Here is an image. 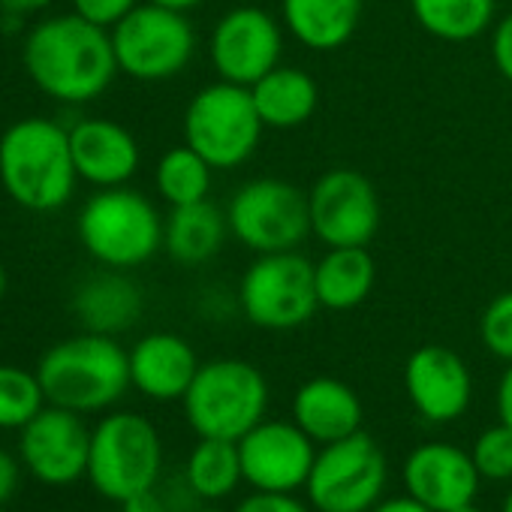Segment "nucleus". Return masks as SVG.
Instances as JSON below:
<instances>
[{"label": "nucleus", "instance_id": "2f4dec72", "mask_svg": "<svg viewBox=\"0 0 512 512\" xmlns=\"http://www.w3.org/2000/svg\"><path fill=\"white\" fill-rule=\"evenodd\" d=\"M73 13H79L82 19L112 31L124 16H130L142 0H70Z\"/></svg>", "mask_w": 512, "mask_h": 512}, {"label": "nucleus", "instance_id": "412c9836", "mask_svg": "<svg viewBox=\"0 0 512 512\" xmlns=\"http://www.w3.org/2000/svg\"><path fill=\"white\" fill-rule=\"evenodd\" d=\"M145 308L142 290L127 272L121 269H103L79 284L73 296V314L82 323L85 332L97 335H121L130 326L139 323Z\"/></svg>", "mask_w": 512, "mask_h": 512}, {"label": "nucleus", "instance_id": "6e6552de", "mask_svg": "<svg viewBox=\"0 0 512 512\" xmlns=\"http://www.w3.org/2000/svg\"><path fill=\"white\" fill-rule=\"evenodd\" d=\"M238 308L260 329L290 332L320 311L314 263L299 250L260 253L238 284Z\"/></svg>", "mask_w": 512, "mask_h": 512}, {"label": "nucleus", "instance_id": "423d86ee", "mask_svg": "<svg viewBox=\"0 0 512 512\" xmlns=\"http://www.w3.org/2000/svg\"><path fill=\"white\" fill-rule=\"evenodd\" d=\"M160 470L163 440L148 416L118 410L91 431L88 479L100 497L124 503L139 491L157 488Z\"/></svg>", "mask_w": 512, "mask_h": 512}, {"label": "nucleus", "instance_id": "cd10ccee", "mask_svg": "<svg viewBox=\"0 0 512 512\" xmlns=\"http://www.w3.org/2000/svg\"><path fill=\"white\" fill-rule=\"evenodd\" d=\"M211 175H214V166L202 154H196L190 145H175L157 160L154 187H157V196L169 208H178V205L208 199Z\"/></svg>", "mask_w": 512, "mask_h": 512}, {"label": "nucleus", "instance_id": "c9c22d12", "mask_svg": "<svg viewBox=\"0 0 512 512\" xmlns=\"http://www.w3.org/2000/svg\"><path fill=\"white\" fill-rule=\"evenodd\" d=\"M494 407H497V422H503L506 428H512V362L506 365V371L497 380Z\"/></svg>", "mask_w": 512, "mask_h": 512}, {"label": "nucleus", "instance_id": "7c9ffc66", "mask_svg": "<svg viewBox=\"0 0 512 512\" xmlns=\"http://www.w3.org/2000/svg\"><path fill=\"white\" fill-rule=\"evenodd\" d=\"M479 338L494 359L506 365L512 362V290L494 296L485 305L479 317Z\"/></svg>", "mask_w": 512, "mask_h": 512}, {"label": "nucleus", "instance_id": "b1692460", "mask_svg": "<svg viewBox=\"0 0 512 512\" xmlns=\"http://www.w3.org/2000/svg\"><path fill=\"white\" fill-rule=\"evenodd\" d=\"M250 97L266 130H296L308 124L320 106V88L314 76L290 64H278L260 82H253Z\"/></svg>", "mask_w": 512, "mask_h": 512}, {"label": "nucleus", "instance_id": "a211bd4d", "mask_svg": "<svg viewBox=\"0 0 512 512\" xmlns=\"http://www.w3.org/2000/svg\"><path fill=\"white\" fill-rule=\"evenodd\" d=\"M70 151L79 181L97 190L124 187L142 163L136 136L112 118H82L70 127Z\"/></svg>", "mask_w": 512, "mask_h": 512}, {"label": "nucleus", "instance_id": "f3484780", "mask_svg": "<svg viewBox=\"0 0 512 512\" xmlns=\"http://www.w3.org/2000/svg\"><path fill=\"white\" fill-rule=\"evenodd\" d=\"M401 479L407 494L425 503L431 512H449L464 503H476L482 482L470 452L449 440L419 443L404 458Z\"/></svg>", "mask_w": 512, "mask_h": 512}, {"label": "nucleus", "instance_id": "4c0bfd02", "mask_svg": "<svg viewBox=\"0 0 512 512\" xmlns=\"http://www.w3.org/2000/svg\"><path fill=\"white\" fill-rule=\"evenodd\" d=\"M371 512H431L425 503H419L416 497L404 494V497H389V500H380Z\"/></svg>", "mask_w": 512, "mask_h": 512}, {"label": "nucleus", "instance_id": "9d476101", "mask_svg": "<svg viewBox=\"0 0 512 512\" xmlns=\"http://www.w3.org/2000/svg\"><path fill=\"white\" fill-rule=\"evenodd\" d=\"M118 70L136 82H169L187 70L196 55V31L187 13L142 4L112 31Z\"/></svg>", "mask_w": 512, "mask_h": 512}, {"label": "nucleus", "instance_id": "f257e3e1", "mask_svg": "<svg viewBox=\"0 0 512 512\" xmlns=\"http://www.w3.org/2000/svg\"><path fill=\"white\" fill-rule=\"evenodd\" d=\"M22 61L31 82L46 97L73 106L106 94L121 73L112 34L79 13L40 22L25 40Z\"/></svg>", "mask_w": 512, "mask_h": 512}, {"label": "nucleus", "instance_id": "6ab92c4d", "mask_svg": "<svg viewBox=\"0 0 512 512\" xmlns=\"http://www.w3.org/2000/svg\"><path fill=\"white\" fill-rule=\"evenodd\" d=\"M127 353L130 386L151 401H181L202 365L193 344L175 332H151Z\"/></svg>", "mask_w": 512, "mask_h": 512}, {"label": "nucleus", "instance_id": "5701e85b", "mask_svg": "<svg viewBox=\"0 0 512 512\" xmlns=\"http://www.w3.org/2000/svg\"><path fill=\"white\" fill-rule=\"evenodd\" d=\"M226 211L211 199L169 208L163 217V250L181 266H202L223 250L229 238Z\"/></svg>", "mask_w": 512, "mask_h": 512}, {"label": "nucleus", "instance_id": "aec40b11", "mask_svg": "<svg viewBox=\"0 0 512 512\" xmlns=\"http://www.w3.org/2000/svg\"><path fill=\"white\" fill-rule=\"evenodd\" d=\"M362 401L353 386L338 377H311L296 389L293 422L317 443H335L362 431Z\"/></svg>", "mask_w": 512, "mask_h": 512}, {"label": "nucleus", "instance_id": "0eeeda50", "mask_svg": "<svg viewBox=\"0 0 512 512\" xmlns=\"http://www.w3.org/2000/svg\"><path fill=\"white\" fill-rule=\"evenodd\" d=\"M181 130L184 145L214 169H238L260 148L266 124L253 106L250 88L217 79L190 97Z\"/></svg>", "mask_w": 512, "mask_h": 512}, {"label": "nucleus", "instance_id": "9b49d317", "mask_svg": "<svg viewBox=\"0 0 512 512\" xmlns=\"http://www.w3.org/2000/svg\"><path fill=\"white\" fill-rule=\"evenodd\" d=\"M389 467L377 440L356 431L326 443L308 476V503L317 512H371L386 491Z\"/></svg>", "mask_w": 512, "mask_h": 512}, {"label": "nucleus", "instance_id": "dca6fc26", "mask_svg": "<svg viewBox=\"0 0 512 512\" xmlns=\"http://www.w3.org/2000/svg\"><path fill=\"white\" fill-rule=\"evenodd\" d=\"M404 389L425 422L446 425L467 413L473 401V374L455 350L425 344L413 350L404 365Z\"/></svg>", "mask_w": 512, "mask_h": 512}, {"label": "nucleus", "instance_id": "37998d69", "mask_svg": "<svg viewBox=\"0 0 512 512\" xmlns=\"http://www.w3.org/2000/svg\"><path fill=\"white\" fill-rule=\"evenodd\" d=\"M500 512H512V491L506 494V500H503V509Z\"/></svg>", "mask_w": 512, "mask_h": 512}, {"label": "nucleus", "instance_id": "39448f33", "mask_svg": "<svg viewBox=\"0 0 512 512\" xmlns=\"http://www.w3.org/2000/svg\"><path fill=\"white\" fill-rule=\"evenodd\" d=\"M184 419L199 437L241 440L269 410V380L244 359H211L199 365L187 395Z\"/></svg>", "mask_w": 512, "mask_h": 512}, {"label": "nucleus", "instance_id": "a878e982", "mask_svg": "<svg viewBox=\"0 0 512 512\" xmlns=\"http://www.w3.org/2000/svg\"><path fill=\"white\" fill-rule=\"evenodd\" d=\"M410 13L440 43H473L494 28L497 0H410Z\"/></svg>", "mask_w": 512, "mask_h": 512}, {"label": "nucleus", "instance_id": "ea45409f", "mask_svg": "<svg viewBox=\"0 0 512 512\" xmlns=\"http://www.w3.org/2000/svg\"><path fill=\"white\" fill-rule=\"evenodd\" d=\"M7 287H10V278H7V269H4V263H0V299L7 296Z\"/></svg>", "mask_w": 512, "mask_h": 512}, {"label": "nucleus", "instance_id": "a18cd8bd", "mask_svg": "<svg viewBox=\"0 0 512 512\" xmlns=\"http://www.w3.org/2000/svg\"><path fill=\"white\" fill-rule=\"evenodd\" d=\"M0 512H4V509H0Z\"/></svg>", "mask_w": 512, "mask_h": 512}, {"label": "nucleus", "instance_id": "2eb2a0df", "mask_svg": "<svg viewBox=\"0 0 512 512\" xmlns=\"http://www.w3.org/2000/svg\"><path fill=\"white\" fill-rule=\"evenodd\" d=\"M19 455L28 473L43 485H73L88 476L91 431L82 413L46 404L22 428Z\"/></svg>", "mask_w": 512, "mask_h": 512}, {"label": "nucleus", "instance_id": "4468645a", "mask_svg": "<svg viewBox=\"0 0 512 512\" xmlns=\"http://www.w3.org/2000/svg\"><path fill=\"white\" fill-rule=\"evenodd\" d=\"M317 443L284 419H263L238 440L241 473L253 491H299L317 461Z\"/></svg>", "mask_w": 512, "mask_h": 512}, {"label": "nucleus", "instance_id": "393cba45", "mask_svg": "<svg viewBox=\"0 0 512 512\" xmlns=\"http://www.w3.org/2000/svg\"><path fill=\"white\" fill-rule=\"evenodd\" d=\"M377 281V263L368 247H326L314 263V284L320 308L353 311L359 308Z\"/></svg>", "mask_w": 512, "mask_h": 512}, {"label": "nucleus", "instance_id": "c03bdc74", "mask_svg": "<svg viewBox=\"0 0 512 512\" xmlns=\"http://www.w3.org/2000/svg\"><path fill=\"white\" fill-rule=\"evenodd\" d=\"M235 4H256V0H235Z\"/></svg>", "mask_w": 512, "mask_h": 512}, {"label": "nucleus", "instance_id": "20e7f679", "mask_svg": "<svg viewBox=\"0 0 512 512\" xmlns=\"http://www.w3.org/2000/svg\"><path fill=\"white\" fill-rule=\"evenodd\" d=\"M85 253L103 269H139L163 250V217L157 205L139 190L106 187L97 190L76 220Z\"/></svg>", "mask_w": 512, "mask_h": 512}, {"label": "nucleus", "instance_id": "79ce46f5", "mask_svg": "<svg viewBox=\"0 0 512 512\" xmlns=\"http://www.w3.org/2000/svg\"><path fill=\"white\" fill-rule=\"evenodd\" d=\"M190 512H226V509H217V506H199V509H190Z\"/></svg>", "mask_w": 512, "mask_h": 512}, {"label": "nucleus", "instance_id": "4be33fe9", "mask_svg": "<svg viewBox=\"0 0 512 512\" xmlns=\"http://www.w3.org/2000/svg\"><path fill=\"white\" fill-rule=\"evenodd\" d=\"M365 0H281L284 31L311 52H335L353 40Z\"/></svg>", "mask_w": 512, "mask_h": 512}, {"label": "nucleus", "instance_id": "f704fd0d", "mask_svg": "<svg viewBox=\"0 0 512 512\" xmlns=\"http://www.w3.org/2000/svg\"><path fill=\"white\" fill-rule=\"evenodd\" d=\"M19 476H22L19 461L7 449H0V506L13 500V494L19 488Z\"/></svg>", "mask_w": 512, "mask_h": 512}, {"label": "nucleus", "instance_id": "58836bf2", "mask_svg": "<svg viewBox=\"0 0 512 512\" xmlns=\"http://www.w3.org/2000/svg\"><path fill=\"white\" fill-rule=\"evenodd\" d=\"M148 4H157V7H166V10H175V13H190V10L202 7L205 0H148Z\"/></svg>", "mask_w": 512, "mask_h": 512}, {"label": "nucleus", "instance_id": "72a5a7b5", "mask_svg": "<svg viewBox=\"0 0 512 512\" xmlns=\"http://www.w3.org/2000/svg\"><path fill=\"white\" fill-rule=\"evenodd\" d=\"M491 61L497 73L512 85V13L491 28Z\"/></svg>", "mask_w": 512, "mask_h": 512}, {"label": "nucleus", "instance_id": "7ed1b4c3", "mask_svg": "<svg viewBox=\"0 0 512 512\" xmlns=\"http://www.w3.org/2000/svg\"><path fill=\"white\" fill-rule=\"evenodd\" d=\"M37 377L49 404L73 413H100L130 389V353L112 335L82 332L49 347Z\"/></svg>", "mask_w": 512, "mask_h": 512}, {"label": "nucleus", "instance_id": "c85d7f7f", "mask_svg": "<svg viewBox=\"0 0 512 512\" xmlns=\"http://www.w3.org/2000/svg\"><path fill=\"white\" fill-rule=\"evenodd\" d=\"M46 404L49 401H46L37 371L0 365V431H10V428L22 431Z\"/></svg>", "mask_w": 512, "mask_h": 512}, {"label": "nucleus", "instance_id": "f8f14e48", "mask_svg": "<svg viewBox=\"0 0 512 512\" xmlns=\"http://www.w3.org/2000/svg\"><path fill=\"white\" fill-rule=\"evenodd\" d=\"M284 25L256 4L223 13L208 34V61L223 82L250 88L284 58Z\"/></svg>", "mask_w": 512, "mask_h": 512}, {"label": "nucleus", "instance_id": "1a4fd4ad", "mask_svg": "<svg viewBox=\"0 0 512 512\" xmlns=\"http://www.w3.org/2000/svg\"><path fill=\"white\" fill-rule=\"evenodd\" d=\"M226 220L232 238L256 256L299 250L311 235L308 193L284 178H253L232 193Z\"/></svg>", "mask_w": 512, "mask_h": 512}, {"label": "nucleus", "instance_id": "c756f323", "mask_svg": "<svg viewBox=\"0 0 512 512\" xmlns=\"http://www.w3.org/2000/svg\"><path fill=\"white\" fill-rule=\"evenodd\" d=\"M470 458L485 482H509L512 479V428H506L503 422L485 428L473 440Z\"/></svg>", "mask_w": 512, "mask_h": 512}, {"label": "nucleus", "instance_id": "e433bc0d", "mask_svg": "<svg viewBox=\"0 0 512 512\" xmlns=\"http://www.w3.org/2000/svg\"><path fill=\"white\" fill-rule=\"evenodd\" d=\"M121 512H169V503L163 494H157V488H148V491L127 497L121 503Z\"/></svg>", "mask_w": 512, "mask_h": 512}, {"label": "nucleus", "instance_id": "bb28decb", "mask_svg": "<svg viewBox=\"0 0 512 512\" xmlns=\"http://www.w3.org/2000/svg\"><path fill=\"white\" fill-rule=\"evenodd\" d=\"M184 479L202 500L229 497L238 488V482H244L238 443L220 437H199V443L187 455Z\"/></svg>", "mask_w": 512, "mask_h": 512}, {"label": "nucleus", "instance_id": "f03ea898", "mask_svg": "<svg viewBox=\"0 0 512 512\" xmlns=\"http://www.w3.org/2000/svg\"><path fill=\"white\" fill-rule=\"evenodd\" d=\"M79 172L70 127L52 118H22L0 136V187L25 211L49 214L73 199Z\"/></svg>", "mask_w": 512, "mask_h": 512}, {"label": "nucleus", "instance_id": "473e14b6", "mask_svg": "<svg viewBox=\"0 0 512 512\" xmlns=\"http://www.w3.org/2000/svg\"><path fill=\"white\" fill-rule=\"evenodd\" d=\"M235 512H311V506L287 491H253L235 506Z\"/></svg>", "mask_w": 512, "mask_h": 512}, {"label": "nucleus", "instance_id": "ddd939ff", "mask_svg": "<svg viewBox=\"0 0 512 512\" xmlns=\"http://www.w3.org/2000/svg\"><path fill=\"white\" fill-rule=\"evenodd\" d=\"M311 235L326 247H368L380 229V196L356 169H329L308 190Z\"/></svg>", "mask_w": 512, "mask_h": 512}, {"label": "nucleus", "instance_id": "a19ab883", "mask_svg": "<svg viewBox=\"0 0 512 512\" xmlns=\"http://www.w3.org/2000/svg\"><path fill=\"white\" fill-rule=\"evenodd\" d=\"M449 512H482L476 503H464V506H458V509H449Z\"/></svg>", "mask_w": 512, "mask_h": 512}]
</instances>
